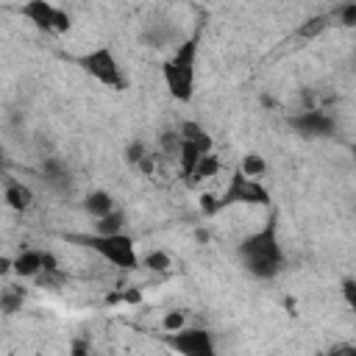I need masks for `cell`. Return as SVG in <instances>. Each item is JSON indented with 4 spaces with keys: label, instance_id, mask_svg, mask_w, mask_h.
Masks as SVG:
<instances>
[{
    "label": "cell",
    "instance_id": "6da1fadb",
    "mask_svg": "<svg viewBox=\"0 0 356 356\" xmlns=\"http://www.w3.org/2000/svg\"><path fill=\"white\" fill-rule=\"evenodd\" d=\"M197 53H200V31H195L189 39H184L181 44H175V50L170 53V58L161 64V75H164L167 92L175 100H181V103H189L192 95H195Z\"/></svg>",
    "mask_w": 356,
    "mask_h": 356
},
{
    "label": "cell",
    "instance_id": "7a4b0ae2",
    "mask_svg": "<svg viewBox=\"0 0 356 356\" xmlns=\"http://www.w3.org/2000/svg\"><path fill=\"white\" fill-rule=\"evenodd\" d=\"M239 256L245 259V267H248L250 275H256V278H273V275H278V270L284 264V256H281V245H278L275 217L264 228H259L256 234H250V236L242 239Z\"/></svg>",
    "mask_w": 356,
    "mask_h": 356
},
{
    "label": "cell",
    "instance_id": "3957f363",
    "mask_svg": "<svg viewBox=\"0 0 356 356\" xmlns=\"http://www.w3.org/2000/svg\"><path fill=\"white\" fill-rule=\"evenodd\" d=\"M67 242H78L86 250L97 253L103 261L120 267V270H136L139 267V256L134 248V239L128 234H70L64 236Z\"/></svg>",
    "mask_w": 356,
    "mask_h": 356
},
{
    "label": "cell",
    "instance_id": "277c9868",
    "mask_svg": "<svg viewBox=\"0 0 356 356\" xmlns=\"http://www.w3.org/2000/svg\"><path fill=\"white\" fill-rule=\"evenodd\" d=\"M217 203H220V211L228 209V206H267L270 192H267V186L259 184V178H250L242 170H236L228 178V186L217 197Z\"/></svg>",
    "mask_w": 356,
    "mask_h": 356
},
{
    "label": "cell",
    "instance_id": "5b68a950",
    "mask_svg": "<svg viewBox=\"0 0 356 356\" xmlns=\"http://www.w3.org/2000/svg\"><path fill=\"white\" fill-rule=\"evenodd\" d=\"M75 64H78L86 75H92L97 83H103V86H108V89H117V92L125 89V78H122L120 64H117V58H114V53H111L108 47H95V50L78 56Z\"/></svg>",
    "mask_w": 356,
    "mask_h": 356
},
{
    "label": "cell",
    "instance_id": "8992f818",
    "mask_svg": "<svg viewBox=\"0 0 356 356\" xmlns=\"http://www.w3.org/2000/svg\"><path fill=\"white\" fill-rule=\"evenodd\" d=\"M164 345L181 356H214V339L203 328H178L164 334Z\"/></svg>",
    "mask_w": 356,
    "mask_h": 356
},
{
    "label": "cell",
    "instance_id": "52a82bcc",
    "mask_svg": "<svg viewBox=\"0 0 356 356\" xmlns=\"http://www.w3.org/2000/svg\"><path fill=\"white\" fill-rule=\"evenodd\" d=\"M289 125L300 134V136H331L334 134V120L323 111V108H303L300 114L289 117Z\"/></svg>",
    "mask_w": 356,
    "mask_h": 356
},
{
    "label": "cell",
    "instance_id": "ba28073f",
    "mask_svg": "<svg viewBox=\"0 0 356 356\" xmlns=\"http://www.w3.org/2000/svg\"><path fill=\"white\" fill-rule=\"evenodd\" d=\"M56 6H50L47 0H28L25 6H22V17L28 19V22H33L36 28H42V31H50L53 33V19H56Z\"/></svg>",
    "mask_w": 356,
    "mask_h": 356
},
{
    "label": "cell",
    "instance_id": "9c48e42d",
    "mask_svg": "<svg viewBox=\"0 0 356 356\" xmlns=\"http://www.w3.org/2000/svg\"><path fill=\"white\" fill-rule=\"evenodd\" d=\"M44 270V250H22L14 259V273L19 278H36Z\"/></svg>",
    "mask_w": 356,
    "mask_h": 356
},
{
    "label": "cell",
    "instance_id": "30bf717a",
    "mask_svg": "<svg viewBox=\"0 0 356 356\" xmlns=\"http://www.w3.org/2000/svg\"><path fill=\"white\" fill-rule=\"evenodd\" d=\"M206 156V150L200 147V145H195V142H189V139H181V150H178V167H181V175L189 181L192 178V172H195V167L200 164V159Z\"/></svg>",
    "mask_w": 356,
    "mask_h": 356
},
{
    "label": "cell",
    "instance_id": "8fae6325",
    "mask_svg": "<svg viewBox=\"0 0 356 356\" xmlns=\"http://www.w3.org/2000/svg\"><path fill=\"white\" fill-rule=\"evenodd\" d=\"M3 197H6V203H8L11 209H17V211H25V209H31V203H33V192H31L25 184H17V181L6 184V192H3Z\"/></svg>",
    "mask_w": 356,
    "mask_h": 356
},
{
    "label": "cell",
    "instance_id": "7c38bea8",
    "mask_svg": "<svg viewBox=\"0 0 356 356\" xmlns=\"http://www.w3.org/2000/svg\"><path fill=\"white\" fill-rule=\"evenodd\" d=\"M83 209L97 220V217H103V214H108V211H114V197L108 195V192H103V189H97V192H92V195H86V200H83Z\"/></svg>",
    "mask_w": 356,
    "mask_h": 356
},
{
    "label": "cell",
    "instance_id": "4fadbf2b",
    "mask_svg": "<svg viewBox=\"0 0 356 356\" xmlns=\"http://www.w3.org/2000/svg\"><path fill=\"white\" fill-rule=\"evenodd\" d=\"M178 134H181V139H189V142H195V145H200L206 153H211L214 150V142H211V136L197 125V122H181V128H178Z\"/></svg>",
    "mask_w": 356,
    "mask_h": 356
},
{
    "label": "cell",
    "instance_id": "5bb4252c",
    "mask_svg": "<svg viewBox=\"0 0 356 356\" xmlns=\"http://www.w3.org/2000/svg\"><path fill=\"white\" fill-rule=\"evenodd\" d=\"M220 172V159L214 156V150L211 153H206L203 159H200V164L195 167V172H192V184H200V181H209V178H214Z\"/></svg>",
    "mask_w": 356,
    "mask_h": 356
},
{
    "label": "cell",
    "instance_id": "9a60e30c",
    "mask_svg": "<svg viewBox=\"0 0 356 356\" xmlns=\"http://www.w3.org/2000/svg\"><path fill=\"white\" fill-rule=\"evenodd\" d=\"M122 228H125V214L117 211V209L95 220V231L97 234H122Z\"/></svg>",
    "mask_w": 356,
    "mask_h": 356
},
{
    "label": "cell",
    "instance_id": "2e32d148",
    "mask_svg": "<svg viewBox=\"0 0 356 356\" xmlns=\"http://www.w3.org/2000/svg\"><path fill=\"white\" fill-rule=\"evenodd\" d=\"M328 19H331V14H314V17H309L306 22H300L298 36L300 39H317L328 28Z\"/></svg>",
    "mask_w": 356,
    "mask_h": 356
},
{
    "label": "cell",
    "instance_id": "e0dca14e",
    "mask_svg": "<svg viewBox=\"0 0 356 356\" xmlns=\"http://www.w3.org/2000/svg\"><path fill=\"white\" fill-rule=\"evenodd\" d=\"M239 170H242L245 175H250V178H261V175L267 172V161H264L259 153H248V156L239 161Z\"/></svg>",
    "mask_w": 356,
    "mask_h": 356
},
{
    "label": "cell",
    "instance_id": "ac0fdd59",
    "mask_svg": "<svg viewBox=\"0 0 356 356\" xmlns=\"http://www.w3.org/2000/svg\"><path fill=\"white\" fill-rule=\"evenodd\" d=\"M142 267H147V270H153V273H164V270L170 267V256H167L164 250H150V253L142 259Z\"/></svg>",
    "mask_w": 356,
    "mask_h": 356
},
{
    "label": "cell",
    "instance_id": "d6986e66",
    "mask_svg": "<svg viewBox=\"0 0 356 356\" xmlns=\"http://www.w3.org/2000/svg\"><path fill=\"white\" fill-rule=\"evenodd\" d=\"M19 306H22V292L14 289V286H6V292H3V312L14 314Z\"/></svg>",
    "mask_w": 356,
    "mask_h": 356
},
{
    "label": "cell",
    "instance_id": "ffe728a7",
    "mask_svg": "<svg viewBox=\"0 0 356 356\" xmlns=\"http://www.w3.org/2000/svg\"><path fill=\"white\" fill-rule=\"evenodd\" d=\"M337 19H339L345 28H356V0L342 3V6L337 8Z\"/></svg>",
    "mask_w": 356,
    "mask_h": 356
},
{
    "label": "cell",
    "instance_id": "44dd1931",
    "mask_svg": "<svg viewBox=\"0 0 356 356\" xmlns=\"http://www.w3.org/2000/svg\"><path fill=\"white\" fill-rule=\"evenodd\" d=\"M186 325V314L184 312H167L164 317H161V328L164 331H178V328H184Z\"/></svg>",
    "mask_w": 356,
    "mask_h": 356
},
{
    "label": "cell",
    "instance_id": "7402d4cb",
    "mask_svg": "<svg viewBox=\"0 0 356 356\" xmlns=\"http://www.w3.org/2000/svg\"><path fill=\"white\" fill-rule=\"evenodd\" d=\"M342 298L350 306V312L356 314V278H345L342 281Z\"/></svg>",
    "mask_w": 356,
    "mask_h": 356
},
{
    "label": "cell",
    "instance_id": "603a6c76",
    "mask_svg": "<svg viewBox=\"0 0 356 356\" xmlns=\"http://www.w3.org/2000/svg\"><path fill=\"white\" fill-rule=\"evenodd\" d=\"M70 25H72V17H70L64 8H58V11H56V19H53V33H67Z\"/></svg>",
    "mask_w": 356,
    "mask_h": 356
},
{
    "label": "cell",
    "instance_id": "cb8c5ba5",
    "mask_svg": "<svg viewBox=\"0 0 356 356\" xmlns=\"http://www.w3.org/2000/svg\"><path fill=\"white\" fill-rule=\"evenodd\" d=\"M145 156H147V150H145V145H142V142H134V145L128 147V161L139 164V161H142Z\"/></svg>",
    "mask_w": 356,
    "mask_h": 356
},
{
    "label": "cell",
    "instance_id": "d4e9b609",
    "mask_svg": "<svg viewBox=\"0 0 356 356\" xmlns=\"http://www.w3.org/2000/svg\"><path fill=\"white\" fill-rule=\"evenodd\" d=\"M139 298H142L139 289H128V292H122V300H125V303H139Z\"/></svg>",
    "mask_w": 356,
    "mask_h": 356
},
{
    "label": "cell",
    "instance_id": "484cf974",
    "mask_svg": "<svg viewBox=\"0 0 356 356\" xmlns=\"http://www.w3.org/2000/svg\"><path fill=\"white\" fill-rule=\"evenodd\" d=\"M350 150H353V159H356V145H353V147H350Z\"/></svg>",
    "mask_w": 356,
    "mask_h": 356
}]
</instances>
